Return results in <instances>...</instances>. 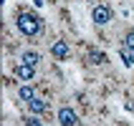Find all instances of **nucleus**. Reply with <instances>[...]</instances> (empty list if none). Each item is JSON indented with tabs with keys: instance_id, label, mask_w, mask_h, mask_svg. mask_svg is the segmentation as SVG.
I'll return each instance as SVG.
<instances>
[{
	"instance_id": "obj_1",
	"label": "nucleus",
	"mask_w": 134,
	"mask_h": 126,
	"mask_svg": "<svg viewBox=\"0 0 134 126\" xmlns=\"http://www.w3.org/2000/svg\"><path fill=\"white\" fill-rule=\"evenodd\" d=\"M15 25H18V30H20L23 35H28V38L41 35V30H43L41 18H38V15H33V13H20L18 18H15Z\"/></svg>"
},
{
	"instance_id": "obj_2",
	"label": "nucleus",
	"mask_w": 134,
	"mask_h": 126,
	"mask_svg": "<svg viewBox=\"0 0 134 126\" xmlns=\"http://www.w3.org/2000/svg\"><path fill=\"white\" fill-rule=\"evenodd\" d=\"M51 56L56 61H66L68 56H71V48H68L66 40H53L51 43Z\"/></svg>"
},
{
	"instance_id": "obj_3",
	"label": "nucleus",
	"mask_w": 134,
	"mask_h": 126,
	"mask_svg": "<svg viewBox=\"0 0 134 126\" xmlns=\"http://www.w3.org/2000/svg\"><path fill=\"white\" fill-rule=\"evenodd\" d=\"M91 20L96 23V25H106V23L111 20V10L106 5H96L94 10H91Z\"/></svg>"
},
{
	"instance_id": "obj_4",
	"label": "nucleus",
	"mask_w": 134,
	"mask_h": 126,
	"mask_svg": "<svg viewBox=\"0 0 134 126\" xmlns=\"http://www.w3.org/2000/svg\"><path fill=\"white\" fill-rule=\"evenodd\" d=\"M58 124H61V126H76V124H79L76 111H74V109H68V106L58 109Z\"/></svg>"
},
{
	"instance_id": "obj_5",
	"label": "nucleus",
	"mask_w": 134,
	"mask_h": 126,
	"mask_svg": "<svg viewBox=\"0 0 134 126\" xmlns=\"http://www.w3.org/2000/svg\"><path fill=\"white\" fill-rule=\"evenodd\" d=\"M15 76L23 78V81H33V76H36V66H30V63H18L15 66Z\"/></svg>"
},
{
	"instance_id": "obj_6",
	"label": "nucleus",
	"mask_w": 134,
	"mask_h": 126,
	"mask_svg": "<svg viewBox=\"0 0 134 126\" xmlns=\"http://www.w3.org/2000/svg\"><path fill=\"white\" fill-rule=\"evenodd\" d=\"M25 106H28L30 113H46V111H48V104H46V101H41V98H30Z\"/></svg>"
},
{
	"instance_id": "obj_7",
	"label": "nucleus",
	"mask_w": 134,
	"mask_h": 126,
	"mask_svg": "<svg viewBox=\"0 0 134 126\" xmlns=\"http://www.w3.org/2000/svg\"><path fill=\"white\" fill-rule=\"evenodd\" d=\"M20 61H23V63H30V66H38V61H41V53H38V51H23Z\"/></svg>"
},
{
	"instance_id": "obj_8",
	"label": "nucleus",
	"mask_w": 134,
	"mask_h": 126,
	"mask_svg": "<svg viewBox=\"0 0 134 126\" xmlns=\"http://www.w3.org/2000/svg\"><path fill=\"white\" fill-rule=\"evenodd\" d=\"M121 58H124V63H127V66H134V48H129V45H124L121 43Z\"/></svg>"
},
{
	"instance_id": "obj_9",
	"label": "nucleus",
	"mask_w": 134,
	"mask_h": 126,
	"mask_svg": "<svg viewBox=\"0 0 134 126\" xmlns=\"http://www.w3.org/2000/svg\"><path fill=\"white\" fill-rule=\"evenodd\" d=\"M18 96H20L23 101L28 104L30 98H36V93H33V86H20V88H18Z\"/></svg>"
},
{
	"instance_id": "obj_10",
	"label": "nucleus",
	"mask_w": 134,
	"mask_h": 126,
	"mask_svg": "<svg viewBox=\"0 0 134 126\" xmlns=\"http://www.w3.org/2000/svg\"><path fill=\"white\" fill-rule=\"evenodd\" d=\"M89 58H91V63H96V66H104V63H106V56L101 51H91Z\"/></svg>"
},
{
	"instance_id": "obj_11",
	"label": "nucleus",
	"mask_w": 134,
	"mask_h": 126,
	"mask_svg": "<svg viewBox=\"0 0 134 126\" xmlns=\"http://www.w3.org/2000/svg\"><path fill=\"white\" fill-rule=\"evenodd\" d=\"M124 45H129V48H134V33H127V38H124Z\"/></svg>"
},
{
	"instance_id": "obj_12",
	"label": "nucleus",
	"mask_w": 134,
	"mask_h": 126,
	"mask_svg": "<svg viewBox=\"0 0 134 126\" xmlns=\"http://www.w3.org/2000/svg\"><path fill=\"white\" fill-rule=\"evenodd\" d=\"M25 126H46L43 121H38V119H33V116H30L28 121H25Z\"/></svg>"
}]
</instances>
